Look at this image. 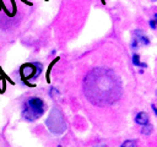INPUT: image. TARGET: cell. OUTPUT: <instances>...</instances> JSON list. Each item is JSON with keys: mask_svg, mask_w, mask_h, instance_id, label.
<instances>
[{"mask_svg": "<svg viewBox=\"0 0 157 147\" xmlns=\"http://www.w3.org/2000/svg\"><path fill=\"white\" fill-rule=\"evenodd\" d=\"M151 108H152V110L155 111V114L157 115V108H156V105H155V104H152V105H151Z\"/></svg>", "mask_w": 157, "mask_h": 147, "instance_id": "14", "label": "cell"}, {"mask_svg": "<svg viewBox=\"0 0 157 147\" xmlns=\"http://www.w3.org/2000/svg\"><path fill=\"white\" fill-rule=\"evenodd\" d=\"M134 121H135L137 125H140V126H145V125H147V124L150 123L148 114L145 113V111H139V113H136V115H135V118H134Z\"/></svg>", "mask_w": 157, "mask_h": 147, "instance_id": "6", "label": "cell"}, {"mask_svg": "<svg viewBox=\"0 0 157 147\" xmlns=\"http://www.w3.org/2000/svg\"><path fill=\"white\" fill-rule=\"evenodd\" d=\"M49 94H50V97H54V96H58V94H59V91H58L56 88H54V87H52V88H50V93H49Z\"/></svg>", "mask_w": 157, "mask_h": 147, "instance_id": "12", "label": "cell"}, {"mask_svg": "<svg viewBox=\"0 0 157 147\" xmlns=\"http://www.w3.org/2000/svg\"><path fill=\"white\" fill-rule=\"evenodd\" d=\"M152 131H153V126H152L150 123H148L147 125H145V126L141 127V134H142V135H151Z\"/></svg>", "mask_w": 157, "mask_h": 147, "instance_id": "7", "label": "cell"}, {"mask_svg": "<svg viewBox=\"0 0 157 147\" xmlns=\"http://www.w3.org/2000/svg\"><path fill=\"white\" fill-rule=\"evenodd\" d=\"M45 111V103L39 97H31L23 103L22 118L26 121H34L39 119Z\"/></svg>", "mask_w": 157, "mask_h": 147, "instance_id": "2", "label": "cell"}, {"mask_svg": "<svg viewBox=\"0 0 157 147\" xmlns=\"http://www.w3.org/2000/svg\"><path fill=\"white\" fill-rule=\"evenodd\" d=\"M151 1H157V0H151Z\"/></svg>", "mask_w": 157, "mask_h": 147, "instance_id": "16", "label": "cell"}, {"mask_svg": "<svg viewBox=\"0 0 157 147\" xmlns=\"http://www.w3.org/2000/svg\"><path fill=\"white\" fill-rule=\"evenodd\" d=\"M131 37L136 39L139 45H150V43H151L150 38L146 36V33L142 29H134Z\"/></svg>", "mask_w": 157, "mask_h": 147, "instance_id": "5", "label": "cell"}, {"mask_svg": "<svg viewBox=\"0 0 157 147\" xmlns=\"http://www.w3.org/2000/svg\"><path fill=\"white\" fill-rule=\"evenodd\" d=\"M119 147H137V141L136 140H125Z\"/></svg>", "mask_w": 157, "mask_h": 147, "instance_id": "8", "label": "cell"}, {"mask_svg": "<svg viewBox=\"0 0 157 147\" xmlns=\"http://www.w3.org/2000/svg\"><path fill=\"white\" fill-rule=\"evenodd\" d=\"M83 93L93 105H113L123 94L120 77L113 70L96 67L91 70L83 80Z\"/></svg>", "mask_w": 157, "mask_h": 147, "instance_id": "1", "label": "cell"}, {"mask_svg": "<svg viewBox=\"0 0 157 147\" xmlns=\"http://www.w3.org/2000/svg\"><path fill=\"white\" fill-rule=\"evenodd\" d=\"M45 125L48 127V130L55 135V136H60L65 132L66 130V121L64 118L63 111L58 108V107H53L47 120H45Z\"/></svg>", "mask_w": 157, "mask_h": 147, "instance_id": "3", "label": "cell"}, {"mask_svg": "<svg viewBox=\"0 0 157 147\" xmlns=\"http://www.w3.org/2000/svg\"><path fill=\"white\" fill-rule=\"evenodd\" d=\"M130 48L132 49V50H136L137 48H139V43L136 42V39L135 38H132L131 37V43H130Z\"/></svg>", "mask_w": 157, "mask_h": 147, "instance_id": "10", "label": "cell"}, {"mask_svg": "<svg viewBox=\"0 0 157 147\" xmlns=\"http://www.w3.org/2000/svg\"><path fill=\"white\" fill-rule=\"evenodd\" d=\"M153 20H155V22H156V24H157V12L153 13Z\"/></svg>", "mask_w": 157, "mask_h": 147, "instance_id": "15", "label": "cell"}, {"mask_svg": "<svg viewBox=\"0 0 157 147\" xmlns=\"http://www.w3.org/2000/svg\"><path fill=\"white\" fill-rule=\"evenodd\" d=\"M42 70L43 65L40 62H27L20 67V75L26 85H28L27 81H33L38 78V76L42 74Z\"/></svg>", "mask_w": 157, "mask_h": 147, "instance_id": "4", "label": "cell"}, {"mask_svg": "<svg viewBox=\"0 0 157 147\" xmlns=\"http://www.w3.org/2000/svg\"><path fill=\"white\" fill-rule=\"evenodd\" d=\"M156 96H157V91H156Z\"/></svg>", "mask_w": 157, "mask_h": 147, "instance_id": "17", "label": "cell"}, {"mask_svg": "<svg viewBox=\"0 0 157 147\" xmlns=\"http://www.w3.org/2000/svg\"><path fill=\"white\" fill-rule=\"evenodd\" d=\"M139 67H141V69H146V67H147V64L141 61V62H140V65H139Z\"/></svg>", "mask_w": 157, "mask_h": 147, "instance_id": "13", "label": "cell"}, {"mask_svg": "<svg viewBox=\"0 0 157 147\" xmlns=\"http://www.w3.org/2000/svg\"><path fill=\"white\" fill-rule=\"evenodd\" d=\"M148 26H150V28H151L152 31H155V29L157 28V24H156V22H155L153 18H151V20L148 21Z\"/></svg>", "mask_w": 157, "mask_h": 147, "instance_id": "11", "label": "cell"}, {"mask_svg": "<svg viewBox=\"0 0 157 147\" xmlns=\"http://www.w3.org/2000/svg\"><path fill=\"white\" fill-rule=\"evenodd\" d=\"M131 61H132V65L134 66H137L139 67V65H140V54H137V53H132V56H131Z\"/></svg>", "mask_w": 157, "mask_h": 147, "instance_id": "9", "label": "cell"}]
</instances>
